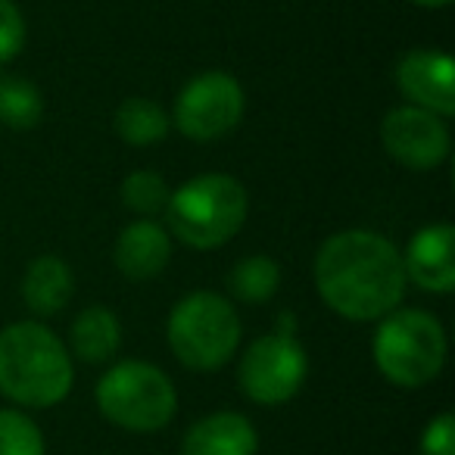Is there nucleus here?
I'll return each mask as SVG.
<instances>
[{
	"instance_id": "17",
	"label": "nucleus",
	"mask_w": 455,
	"mask_h": 455,
	"mask_svg": "<svg viewBox=\"0 0 455 455\" xmlns=\"http://www.w3.org/2000/svg\"><path fill=\"white\" fill-rule=\"evenodd\" d=\"M281 287V266L266 253L247 256L228 272V291L237 303L262 306L278 293Z\"/></svg>"
},
{
	"instance_id": "9",
	"label": "nucleus",
	"mask_w": 455,
	"mask_h": 455,
	"mask_svg": "<svg viewBox=\"0 0 455 455\" xmlns=\"http://www.w3.org/2000/svg\"><path fill=\"white\" fill-rule=\"evenodd\" d=\"M380 144L399 165L415 172L436 169L449 159L452 138L446 119L421 107H396L380 122Z\"/></svg>"
},
{
	"instance_id": "18",
	"label": "nucleus",
	"mask_w": 455,
	"mask_h": 455,
	"mask_svg": "<svg viewBox=\"0 0 455 455\" xmlns=\"http://www.w3.org/2000/svg\"><path fill=\"white\" fill-rule=\"evenodd\" d=\"M44 116V97L38 84L22 76H0V125L10 132H32Z\"/></svg>"
},
{
	"instance_id": "14",
	"label": "nucleus",
	"mask_w": 455,
	"mask_h": 455,
	"mask_svg": "<svg viewBox=\"0 0 455 455\" xmlns=\"http://www.w3.org/2000/svg\"><path fill=\"white\" fill-rule=\"evenodd\" d=\"M72 293H76V275L66 266V259L44 253L28 262L26 278H22V299L35 315L47 318L63 312Z\"/></svg>"
},
{
	"instance_id": "6",
	"label": "nucleus",
	"mask_w": 455,
	"mask_h": 455,
	"mask_svg": "<svg viewBox=\"0 0 455 455\" xmlns=\"http://www.w3.org/2000/svg\"><path fill=\"white\" fill-rule=\"evenodd\" d=\"M97 409L109 424L132 434H156L175 418L178 393L163 368L128 359L97 380Z\"/></svg>"
},
{
	"instance_id": "1",
	"label": "nucleus",
	"mask_w": 455,
	"mask_h": 455,
	"mask_svg": "<svg viewBox=\"0 0 455 455\" xmlns=\"http://www.w3.org/2000/svg\"><path fill=\"white\" fill-rule=\"evenodd\" d=\"M405 266L396 243L368 228L337 231L315 253V291L349 322H378L405 297Z\"/></svg>"
},
{
	"instance_id": "7",
	"label": "nucleus",
	"mask_w": 455,
	"mask_h": 455,
	"mask_svg": "<svg viewBox=\"0 0 455 455\" xmlns=\"http://www.w3.org/2000/svg\"><path fill=\"white\" fill-rule=\"evenodd\" d=\"M243 107H247V97L241 82L231 72L209 69L194 76L178 91L169 119L184 138L206 144L235 132L243 119Z\"/></svg>"
},
{
	"instance_id": "12",
	"label": "nucleus",
	"mask_w": 455,
	"mask_h": 455,
	"mask_svg": "<svg viewBox=\"0 0 455 455\" xmlns=\"http://www.w3.org/2000/svg\"><path fill=\"white\" fill-rule=\"evenodd\" d=\"M259 434L241 411H212L188 427L181 455H256Z\"/></svg>"
},
{
	"instance_id": "10",
	"label": "nucleus",
	"mask_w": 455,
	"mask_h": 455,
	"mask_svg": "<svg viewBox=\"0 0 455 455\" xmlns=\"http://www.w3.org/2000/svg\"><path fill=\"white\" fill-rule=\"evenodd\" d=\"M396 88L427 113L455 116V66L443 51H409L396 63Z\"/></svg>"
},
{
	"instance_id": "16",
	"label": "nucleus",
	"mask_w": 455,
	"mask_h": 455,
	"mask_svg": "<svg viewBox=\"0 0 455 455\" xmlns=\"http://www.w3.org/2000/svg\"><path fill=\"white\" fill-rule=\"evenodd\" d=\"M172 119L150 97H128L116 109V134L132 147H150L169 134Z\"/></svg>"
},
{
	"instance_id": "21",
	"label": "nucleus",
	"mask_w": 455,
	"mask_h": 455,
	"mask_svg": "<svg viewBox=\"0 0 455 455\" xmlns=\"http://www.w3.org/2000/svg\"><path fill=\"white\" fill-rule=\"evenodd\" d=\"M26 47V16L13 0H0V66L16 60Z\"/></svg>"
},
{
	"instance_id": "3",
	"label": "nucleus",
	"mask_w": 455,
	"mask_h": 455,
	"mask_svg": "<svg viewBox=\"0 0 455 455\" xmlns=\"http://www.w3.org/2000/svg\"><path fill=\"white\" fill-rule=\"evenodd\" d=\"M247 215V188L225 172H206V175L190 178L178 190H172L165 203L172 235L190 250L225 247L243 228Z\"/></svg>"
},
{
	"instance_id": "5",
	"label": "nucleus",
	"mask_w": 455,
	"mask_h": 455,
	"mask_svg": "<svg viewBox=\"0 0 455 455\" xmlns=\"http://www.w3.org/2000/svg\"><path fill=\"white\" fill-rule=\"evenodd\" d=\"M175 359L190 371H219L241 343V318L231 299L212 291H194L178 299L165 324Z\"/></svg>"
},
{
	"instance_id": "2",
	"label": "nucleus",
	"mask_w": 455,
	"mask_h": 455,
	"mask_svg": "<svg viewBox=\"0 0 455 455\" xmlns=\"http://www.w3.org/2000/svg\"><path fill=\"white\" fill-rule=\"evenodd\" d=\"M76 380L72 353L41 322H16L0 331V393L22 409L63 403Z\"/></svg>"
},
{
	"instance_id": "8",
	"label": "nucleus",
	"mask_w": 455,
	"mask_h": 455,
	"mask_svg": "<svg viewBox=\"0 0 455 455\" xmlns=\"http://www.w3.org/2000/svg\"><path fill=\"white\" fill-rule=\"evenodd\" d=\"M309 359L297 334L275 331L247 347L237 368L241 387L259 405H284L303 390Z\"/></svg>"
},
{
	"instance_id": "13",
	"label": "nucleus",
	"mask_w": 455,
	"mask_h": 455,
	"mask_svg": "<svg viewBox=\"0 0 455 455\" xmlns=\"http://www.w3.org/2000/svg\"><path fill=\"white\" fill-rule=\"evenodd\" d=\"M116 268L128 281H153L172 259V237L153 219L132 221L116 241Z\"/></svg>"
},
{
	"instance_id": "22",
	"label": "nucleus",
	"mask_w": 455,
	"mask_h": 455,
	"mask_svg": "<svg viewBox=\"0 0 455 455\" xmlns=\"http://www.w3.org/2000/svg\"><path fill=\"white\" fill-rule=\"evenodd\" d=\"M421 455H455V415L430 418L421 434Z\"/></svg>"
},
{
	"instance_id": "4",
	"label": "nucleus",
	"mask_w": 455,
	"mask_h": 455,
	"mask_svg": "<svg viewBox=\"0 0 455 455\" xmlns=\"http://www.w3.org/2000/svg\"><path fill=\"white\" fill-rule=\"evenodd\" d=\"M371 355L380 378L403 390H418L440 378L446 365V331L424 309H393L378 318Z\"/></svg>"
},
{
	"instance_id": "20",
	"label": "nucleus",
	"mask_w": 455,
	"mask_h": 455,
	"mask_svg": "<svg viewBox=\"0 0 455 455\" xmlns=\"http://www.w3.org/2000/svg\"><path fill=\"white\" fill-rule=\"evenodd\" d=\"M0 455H44L38 424L16 409H0Z\"/></svg>"
},
{
	"instance_id": "19",
	"label": "nucleus",
	"mask_w": 455,
	"mask_h": 455,
	"mask_svg": "<svg viewBox=\"0 0 455 455\" xmlns=\"http://www.w3.org/2000/svg\"><path fill=\"white\" fill-rule=\"evenodd\" d=\"M172 190L165 184V178L153 169H138L122 181V203H125L132 212L153 219V215L165 212V203H169Z\"/></svg>"
},
{
	"instance_id": "15",
	"label": "nucleus",
	"mask_w": 455,
	"mask_h": 455,
	"mask_svg": "<svg viewBox=\"0 0 455 455\" xmlns=\"http://www.w3.org/2000/svg\"><path fill=\"white\" fill-rule=\"evenodd\" d=\"M72 353L82 362L100 365L109 362L122 347V324L116 318V312L103 309V306H88L76 315L69 331Z\"/></svg>"
},
{
	"instance_id": "11",
	"label": "nucleus",
	"mask_w": 455,
	"mask_h": 455,
	"mask_svg": "<svg viewBox=\"0 0 455 455\" xmlns=\"http://www.w3.org/2000/svg\"><path fill=\"white\" fill-rule=\"evenodd\" d=\"M405 278L427 293L455 291V231L449 221L424 225L403 256Z\"/></svg>"
},
{
	"instance_id": "23",
	"label": "nucleus",
	"mask_w": 455,
	"mask_h": 455,
	"mask_svg": "<svg viewBox=\"0 0 455 455\" xmlns=\"http://www.w3.org/2000/svg\"><path fill=\"white\" fill-rule=\"evenodd\" d=\"M415 7H424V10H440V7H446L449 0H411Z\"/></svg>"
}]
</instances>
